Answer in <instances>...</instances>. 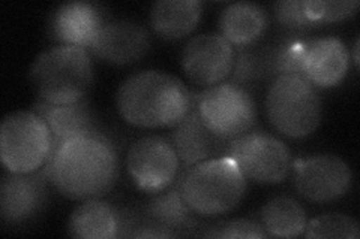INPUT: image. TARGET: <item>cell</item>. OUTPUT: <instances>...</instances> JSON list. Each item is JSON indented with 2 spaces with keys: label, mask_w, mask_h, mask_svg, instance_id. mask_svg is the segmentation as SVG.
<instances>
[{
  "label": "cell",
  "mask_w": 360,
  "mask_h": 239,
  "mask_svg": "<svg viewBox=\"0 0 360 239\" xmlns=\"http://www.w3.org/2000/svg\"><path fill=\"white\" fill-rule=\"evenodd\" d=\"M104 13L95 4L68 2L50 17V36L60 45L90 48L98 32L104 26Z\"/></svg>",
  "instance_id": "16"
},
{
  "label": "cell",
  "mask_w": 360,
  "mask_h": 239,
  "mask_svg": "<svg viewBox=\"0 0 360 239\" xmlns=\"http://www.w3.org/2000/svg\"><path fill=\"white\" fill-rule=\"evenodd\" d=\"M262 79H266L262 50H252V47L236 48L234 67L229 81L245 87Z\"/></svg>",
  "instance_id": "25"
},
{
  "label": "cell",
  "mask_w": 360,
  "mask_h": 239,
  "mask_svg": "<svg viewBox=\"0 0 360 239\" xmlns=\"http://www.w3.org/2000/svg\"><path fill=\"white\" fill-rule=\"evenodd\" d=\"M29 78L41 100L50 104H74L86 97L94 84L90 53L72 45H56L33 60Z\"/></svg>",
  "instance_id": "4"
},
{
  "label": "cell",
  "mask_w": 360,
  "mask_h": 239,
  "mask_svg": "<svg viewBox=\"0 0 360 239\" xmlns=\"http://www.w3.org/2000/svg\"><path fill=\"white\" fill-rule=\"evenodd\" d=\"M274 14L276 21L288 32L302 33L317 27L308 18L305 9H303V0H283V2L274 4Z\"/></svg>",
  "instance_id": "26"
},
{
  "label": "cell",
  "mask_w": 360,
  "mask_h": 239,
  "mask_svg": "<svg viewBox=\"0 0 360 239\" xmlns=\"http://www.w3.org/2000/svg\"><path fill=\"white\" fill-rule=\"evenodd\" d=\"M359 45H360V41L359 38H356L354 41V47H353V63L356 66V69H359Z\"/></svg>",
  "instance_id": "28"
},
{
  "label": "cell",
  "mask_w": 360,
  "mask_h": 239,
  "mask_svg": "<svg viewBox=\"0 0 360 239\" xmlns=\"http://www.w3.org/2000/svg\"><path fill=\"white\" fill-rule=\"evenodd\" d=\"M44 168L62 196L82 202L108 195L120 170L117 148L104 132L54 145Z\"/></svg>",
  "instance_id": "1"
},
{
  "label": "cell",
  "mask_w": 360,
  "mask_h": 239,
  "mask_svg": "<svg viewBox=\"0 0 360 239\" xmlns=\"http://www.w3.org/2000/svg\"><path fill=\"white\" fill-rule=\"evenodd\" d=\"M348 67L350 54L341 39L326 36L305 42L300 74L315 88H330L341 84Z\"/></svg>",
  "instance_id": "15"
},
{
  "label": "cell",
  "mask_w": 360,
  "mask_h": 239,
  "mask_svg": "<svg viewBox=\"0 0 360 239\" xmlns=\"http://www.w3.org/2000/svg\"><path fill=\"white\" fill-rule=\"evenodd\" d=\"M117 111L140 129L174 128L193 109V93L179 78L162 71L129 75L116 93Z\"/></svg>",
  "instance_id": "2"
},
{
  "label": "cell",
  "mask_w": 360,
  "mask_h": 239,
  "mask_svg": "<svg viewBox=\"0 0 360 239\" xmlns=\"http://www.w3.org/2000/svg\"><path fill=\"white\" fill-rule=\"evenodd\" d=\"M236 48L221 33H202L191 39L182 51V69L191 83L213 87L230 78Z\"/></svg>",
  "instance_id": "11"
},
{
  "label": "cell",
  "mask_w": 360,
  "mask_h": 239,
  "mask_svg": "<svg viewBox=\"0 0 360 239\" xmlns=\"http://www.w3.org/2000/svg\"><path fill=\"white\" fill-rule=\"evenodd\" d=\"M96 59L116 66L140 62L150 50V35L140 22L131 20L105 21L90 45Z\"/></svg>",
  "instance_id": "13"
},
{
  "label": "cell",
  "mask_w": 360,
  "mask_h": 239,
  "mask_svg": "<svg viewBox=\"0 0 360 239\" xmlns=\"http://www.w3.org/2000/svg\"><path fill=\"white\" fill-rule=\"evenodd\" d=\"M170 141L179 156L180 170H184L210 158L225 157L233 139L213 133L193 105L188 116L174 126Z\"/></svg>",
  "instance_id": "14"
},
{
  "label": "cell",
  "mask_w": 360,
  "mask_h": 239,
  "mask_svg": "<svg viewBox=\"0 0 360 239\" xmlns=\"http://www.w3.org/2000/svg\"><path fill=\"white\" fill-rule=\"evenodd\" d=\"M360 2L357 0H303V9L308 18L315 26L324 25V22H338L350 18L356 14Z\"/></svg>",
  "instance_id": "24"
},
{
  "label": "cell",
  "mask_w": 360,
  "mask_h": 239,
  "mask_svg": "<svg viewBox=\"0 0 360 239\" xmlns=\"http://www.w3.org/2000/svg\"><path fill=\"white\" fill-rule=\"evenodd\" d=\"M32 111L47 123L53 133L54 145L101 132L99 121L86 97L74 104L63 105L50 104L39 99L33 104Z\"/></svg>",
  "instance_id": "18"
},
{
  "label": "cell",
  "mask_w": 360,
  "mask_h": 239,
  "mask_svg": "<svg viewBox=\"0 0 360 239\" xmlns=\"http://www.w3.org/2000/svg\"><path fill=\"white\" fill-rule=\"evenodd\" d=\"M305 238H341V239H359L360 226L352 215L341 212H326L307 223Z\"/></svg>",
  "instance_id": "23"
},
{
  "label": "cell",
  "mask_w": 360,
  "mask_h": 239,
  "mask_svg": "<svg viewBox=\"0 0 360 239\" xmlns=\"http://www.w3.org/2000/svg\"><path fill=\"white\" fill-rule=\"evenodd\" d=\"M202 5L198 0H160L150 9V27L165 41H179L197 27Z\"/></svg>",
  "instance_id": "20"
},
{
  "label": "cell",
  "mask_w": 360,
  "mask_h": 239,
  "mask_svg": "<svg viewBox=\"0 0 360 239\" xmlns=\"http://www.w3.org/2000/svg\"><path fill=\"white\" fill-rule=\"evenodd\" d=\"M53 150V133L37 112L15 111L4 118L0 126V158L9 172H37L47 165Z\"/></svg>",
  "instance_id": "6"
},
{
  "label": "cell",
  "mask_w": 360,
  "mask_h": 239,
  "mask_svg": "<svg viewBox=\"0 0 360 239\" xmlns=\"http://www.w3.org/2000/svg\"><path fill=\"white\" fill-rule=\"evenodd\" d=\"M49 175L45 168L30 174L5 169L0 183V217L5 226H21L33 220L47 205Z\"/></svg>",
  "instance_id": "12"
},
{
  "label": "cell",
  "mask_w": 360,
  "mask_h": 239,
  "mask_svg": "<svg viewBox=\"0 0 360 239\" xmlns=\"http://www.w3.org/2000/svg\"><path fill=\"white\" fill-rule=\"evenodd\" d=\"M193 102L202 123L225 139L251 132L257 123V105L245 87L230 81L193 93Z\"/></svg>",
  "instance_id": "7"
},
{
  "label": "cell",
  "mask_w": 360,
  "mask_h": 239,
  "mask_svg": "<svg viewBox=\"0 0 360 239\" xmlns=\"http://www.w3.org/2000/svg\"><path fill=\"white\" fill-rule=\"evenodd\" d=\"M269 26L266 9L252 2H236L225 6L219 17L221 35L236 48L252 47Z\"/></svg>",
  "instance_id": "19"
},
{
  "label": "cell",
  "mask_w": 360,
  "mask_h": 239,
  "mask_svg": "<svg viewBox=\"0 0 360 239\" xmlns=\"http://www.w3.org/2000/svg\"><path fill=\"white\" fill-rule=\"evenodd\" d=\"M260 220L267 235L275 238H297L305 232L308 223L302 205L288 196L270 199L262 208Z\"/></svg>",
  "instance_id": "22"
},
{
  "label": "cell",
  "mask_w": 360,
  "mask_h": 239,
  "mask_svg": "<svg viewBox=\"0 0 360 239\" xmlns=\"http://www.w3.org/2000/svg\"><path fill=\"white\" fill-rule=\"evenodd\" d=\"M227 157L239 166L246 179L258 184H281L291 172L288 146L262 130H251L230 142Z\"/></svg>",
  "instance_id": "8"
},
{
  "label": "cell",
  "mask_w": 360,
  "mask_h": 239,
  "mask_svg": "<svg viewBox=\"0 0 360 239\" xmlns=\"http://www.w3.org/2000/svg\"><path fill=\"white\" fill-rule=\"evenodd\" d=\"M127 170L135 187L155 195L176 183L180 161L170 139L161 135H149L129 146Z\"/></svg>",
  "instance_id": "9"
},
{
  "label": "cell",
  "mask_w": 360,
  "mask_h": 239,
  "mask_svg": "<svg viewBox=\"0 0 360 239\" xmlns=\"http://www.w3.org/2000/svg\"><path fill=\"white\" fill-rule=\"evenodd\" d=\"M266 116L287 138H307L319 129L323 116L319 90L300 74L279 75L267 88Z\"/></svg>",
  "instance_id": "5"
},
{
  "label": "cell",
  "mask_w": 360,
  "mask_h": 239,
  "mask_svg": "<svg viewBox=\"0 0 360 239\" xmlns=\"http://www.w3.org/2000/svg\"><path fill=\"white\" fill-rule=\"evenodd\" d=\"M144 221L165 227L179 236L185 235L184 231L194 229L198 224L197 214L184 199L177 179L168 189L155 193L144 207Z\"/></svg>",
  "instance_id": "21"
},
{
  "label": "cell",
  "mask_w": 360,
  "mask_h": 239,
  "mask_svg": "<svg viewBox=\"0 0 360 239\" xmlns=\"http://www.w3.org/2000/svg\"><path fill=\"white\" fill-rule=\"evenodd\" d=\"M177 181L189 208L205 217H217L238 208L248 189L242 170L227 156L180 170Z\"/></svg>",
  "instance_id": "3"
},
{
  "label": "cell",
  "mask_w": 360,
  "mask_h": 239,
  "mask_svg": "<svg viewBox=\"0 0 360 239\" xmlns=\"http://www.w3.org/2000/svg\"><path fill=\"white\" fill-rule=\"evenodd\" d=\"M205 238H269L263 226L251 220H229L209 227V231L198 233Z\"/></svg>",
  "instance_id": "27"
},
{
  "label": "cell",
  "mask_w": 360,
  "mask_h": 239,
  "mask_svg": "<svg viewBox=\"0 0 360 239\" xmlns=\"http://www.w3.org/2000/svg\"><path fill=\"white\" fill-rule=\"evenodd\" d=\"M137 220L127 219L120 210L99 199L83 200L71 212L68 233L80 239H115L125 236L123 229L135 227Z\"/></svg>",
  "instance_id": "17"
},
{
  "label": "cell",
  "mask_w": 360,
  "mask_h": 239,
  "mask_svg": "<svg viewBox=\"0 0 360 239\" xmlns=\"http://www.w3.org/2000/svg\"><path fill=\"white\" fill-rule=\"evenodd\" d=\"M291 169L297 193L314 203H329L341 199L353 184L352 168L335 154L320 153L296 158Z\"/></svg>",
  "instance_id": "10"
}]
</instances>
